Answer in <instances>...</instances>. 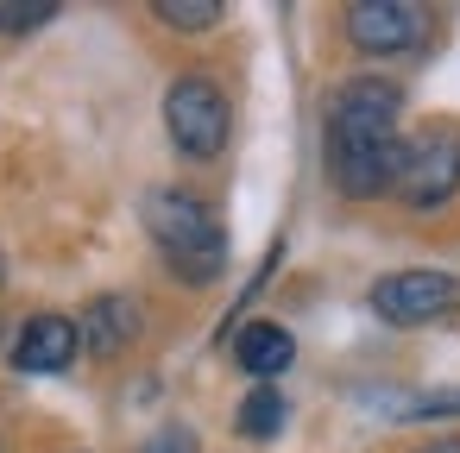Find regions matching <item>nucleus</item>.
<instances>
[{
	"mask_svg": "<svg viewBox=\"0 0 460 453\" xmlns=\"http://www.w3.org/2000/svg\"><path fill=\"white\" fill-rule=\"evenodd\" d=\"M397 114H403V95L378 76H353L334 108H328V177L341 183V196H385L397 189V164H403V145H397Z\"/></svg>",
	"mask_w": 460,
	"mask_h": 453,
	"instance_id": "obj_1",
	"label": "nucleus"
},
{
	"mask_svg": "<svg viewBox=\"0 0 460 453\" xmlns=\"http://www.w3.org/2000/svg\"><path fill=\"white\" fill-rule=\"evenodd\" d=\"M146 233L158 240V252H164L190 283H208V277H221V265H227V233H221V221H215L196 196H183V189H152V196H146Z\"/></svg>",
	"mask_w": 460,
	"mask_h": 453,
	"instance_id": "obj_2",
	"label": "nucleus"
},
{
	"mask_svg": "<svg viewBox=\"0 0 460 453\" xmlns=\"http://www.w3.org/2000/svg\"><path fill=\"white\" fill-rule=\"evenodd\" d=\"M164 126H171V145L183 158H215L227 145V95L208 83V76H177L171 95H164Z\"/></svg>",
	"mask_w": 460,
	"mask_h": 453,
	"instance_id": "obj_3",
	"label": "nucleus"
},
{
	"mask_svg": "<svg viewBox=\"0 0 460 453\" xmlns=\"http://www.w3.org/2000/svg\"><path fill=\"white\" fill-rule=\"evenodd\" d=\"M372 309L397 327L435 321V315L460 309V277H447V271H391V277L372 283Z\"/></svg>",
	"mask_w": 460,
	"mask_h": 453,
	"instance_id": "obj_4",
	"label": "nucleus"
},
{
	"mask_svg": "<svg viewBox=\"0 0 460 453\" xmlns=\"http://www.w3.org/2000/svg\"><path fill=\"white\" fill-rule=\"evenodd\" d=\"M454 189H460V145H454V139H429V145L403 152V164H397V196H403L410 208H441Z\"/></svg>",
	"mask_w": 460,
	"mask_h": 453,
	"instance_id": "obj_5",
	"label": "nucleus"
},
{
	"mask_svg": "<svg viewBox=\"0 0 460 453\" xmlns=\"http://www.w3.org/2000/svg\"><path fill=\"white\" fill-rule=\"evenodd\" d=\"M416 32H422V13L403 7V0H359V7H347V39L359 51L391 57V51H410Z\"/></svg>",
	"mask_w": 460,
	"mask_h": 453,
	"instance_id": "obj_6",
	"label": "nucleus"
},
{
	"mask_svg": "<svg viewBox=\"0 0 460 453\" xmlns=\"http://www.w3.org/2000/svg\"><path fill=\"white\" fill-rule=\"evenodd\" d=\"M76 346H83V334L70 315H32L13 340V365L20 371H64L76 359Z\"/></svg>",
	"mask_w": 460,
	"mask_h": 453,
	"instance_id": "obj_7",
	"label": "nucleus"
},
{
	"mask_svg": "<svg viewBox=\"0 0 460 453\" xmlns=\"http://www.w3.org/2000/svg\"><path fill=\"white\" fill-rule=\"evenodd\" d=\"M234 359H240V371H252V378L265 384V378H278V371L296 359V340H290L278 321H252V327L234 334Z\"/></svg>",
	"mask_w": 460,
	"mask_h": 453,
	"instance_id": "obj_8",
	"label": "nucleus"
},
{
	"mask_svg": "<svg viewBox=\"0 0 460 453\" xmlns=\"http://www.w3.org/2000/svg\"><path fill=\"white\" fill-rule=\"evenodd\" d=\"M76 334H83V346H89V353L114 359V353H120V346L139 334V315H133V302H127V296H95Z\"/></svg>",
	"mask_w": 460,
	"mask_h": 453,
	"instance_id": "obj_9",
	"label": "nucleus"
},
{
	"mask_svg": "<svg viewBox=\"0 0 460 453\" xmlns=\"http://www.w3.org/2000/svg\"><path fill=\"white\" fill-rule=\"evenodd\" d=\"M284 428V396H278V384H252V396L240 403V434L246 440H271Z\"/></svg>",
	"mask_w": 460,
	"mask_h": 453,
	"instance_id": "obj_10",
	"label": "nucleus"
},
{
	"mask_svg": "<svg viewBox=\"0 0 460 453\" xmlns=\"http://www.w3.org/2000/svg\"><path fill=\"white\" fill-rule=\"evenodd\" d=\"M158 20L171 32H208L221 20V7H215V0H158Z\"/></svg>",
	"mask_w": 460,
	"mask_h": 453,
	"instance_id": "obj_11",
	"label": "nucleus"
},
{
	"mask_svg": "<svg viewBox=\"0 0 460 453\" xmlns=\"http://www.w3.org/2000/svg\"><path fill=\"white\" fill-rule=\"evenodd\" d=\"M51 20H58L51 0H32V7H0V32H39Z\"/></svg>",
	"mask_w": 460,
	"mask_h": 453,
	"instance_id": "obj_12",
	"label": "nucleus"
},
{
	"mask_svg": "<svg viewBox=\"0 0 460 453\" xmlns=\"http://www.w3.org/2000/svg\"><path fill=\"white\" fill-rule=\"evenodd\" d=\"M410 415H460V390H429L416 403H403Z\"/></svg>",
	"mask_w": 460,
	"mask_h": 453,
	"instance_id": "obj_13",
	"label": "nucleus"
},
{
	"mask_svg": "<svg viewBox=\"0 0 460 453\" xmlns=\"http://www.w3.org/2000/svg\"><path fill=\"white\" fill-rule=\"evenodd\" d=\"M422 453H460V440H435V447H422Z\"/></svg>",
	"mask_w": 460,
	"mask_h": 453,
	"instance_id": "obj_14",
	"label": "nucleus"
},
{
	"mask_svg": "<svg viewBox=\"0 0 460 453\" xmlns=\"http://www.w3.org/2000/svg\"><path fill=\"white\" fill-rule=\"evenodd\" d=\"M0 271H7V265H0Z\"/></svg>",
	"mask_w": 460,
	"mask_h": 453,
	"instance_id": "obj_15",
	"label": "nucleus"
}]
</instances>
